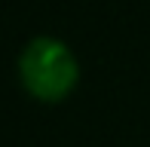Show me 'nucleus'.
Segmentation results:
<instances>
[{"label":"nucleus","mask_w":150,"mask_h":147,"mask_svg":"<svg viewBox=\"0 0 150 147\" xmlns=\"http://www.w3.org/2000/svg\"><path fill=\"white\" fill-rule=\"evenodd\" d=\"M18 77L37 101H61L80 80L74 52L55 37H37L25 46L18 58Z\"/></svg>","instance_id":"1"}]
</instances>
